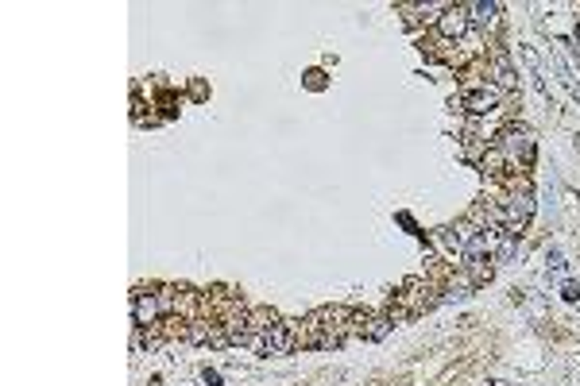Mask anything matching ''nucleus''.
Here are the masks:
<instances>
[{"instance_id": "6e6552de", "label": "nucleus", "mask_w": 580, "mask_h": 386, "mask_svg": "<svg viewBox=\"0 0 580 386\" xmlns=\"http://www.w3.org/2000/svg\"><path fill=\"white\" fill-rule=\"evenodd\" d=\"M495 74H499V85H503V89L514 85V70L507 66V62H499V66H495Z\"/></svg>"}, {"instance_id": "423d86ee", "label": "nucleus", "mask_w": 580, "mask_h": 386, "mask_svg": "<svg viewBox=\"0 0 580 386\" xmlns=\"http://www.w3.org/2000/svg\"><path fill=\"white\" fill-rule=\"evenodd\" d=\"M495 4L492 0H488V4H483V0H476V4H464V16H468V23H492L495 19Z\"/></svg>"}, {"instance_id": "0eeeda50", "label": "nucleus", "mask_w": 580, "mask_h": 386, "mask_svg": "<svg viewBox=\"0 0 580 386\" xmlns=\"http://www.w3.org/2000/svg\"><path fill=\"white\" fill-rule=\"evenodd\" d=\"M483 170H488V174H499V170H503V151H499V147H492V151H488V159H483Z\"/></svg>"}, {"instance_id": "1a4fd4ad", "label": "nucleus", "mask_w": 580, "mask_h": 386, "mask_svg": "<svg viewBox=\"0 0 580 386\" xmlns=\"http://www.w3.org/2000/svg\"><path fill=\"white\" fill-rule=\"evenodd\" d=\"M565 301H572V305L580 301V286H577V282H569V286H565Z\"/></svg>"}, {"instance_id": "39448f33", "label": "nucleus", "mask_w": 580, "mask_h": 386, "mask_svg": "<svg viewBox=\"0 0 580 386\" xmlns=\"http://www.w3.org/2000/svg\"><path fill=\"white\" fill-rule=\"evenodd\" d=\"M464 108H468L472 116L492 112V108H495V93H492V89H472V93H464Z\"/></svg>"}, {"instance_id": "7ed1b4c3", "label": "nucleus", "mask_w": 580, "mask_h": 386, "mask_svg": "<svg viewBox=\"0 0 580 386\" xmlns=\"http://www.w3.org/2000/svg\"><path fill=\"white\" fill-rule=\"evenodd\" d=\"M132 313H136V325H155V317L163 313V301H159V294H139Z\"/></svg>"}, {"instance_id": "f03ea898", "label": "nucleus", "mask_w": 580, "mask_h": 386, "mask_svg": "<svg viewBox=\"0 0 580 386\" xmlns=\"http://www.w3.org/2000/svg\"><path fill=\"white\" fill-rule=\"evenodd\" d=\"M499 151H507L511 159H522V163H534V139L530 132H507Z\"/></svg>"}, {"instance_id": "f257e3e1", "label": "nucleus", "mask_w": 580, "mask_h": 386, "mask_svg": "<svg viewBox=\"0 0 580 386\" xmlns=\"http://www.w3.org/2000/svg\"><path fill=\"white\" fill-rule=\"evenodd\" d=\"M294 344H298V336L290 321H279V325L263 328V336L256 340V347L263 356H286V352H294Z\"/></svg>"}, {"instance_id": "9d476101", "label": "nucleus", "mask_w": 580, "mask_h": 386, "mask_svg": "<svg viewBox=\"0 0 580 386\" xmlns=\"http://www.w3.org/2000/svg\"><path fill=\"white\" fill-rule=\"evenodd\" d=\"M577 43H580V23H577Z\"/></svg>"}, {"instance_id": "20e7f679", "label": "nucleus", "mask_w": 580, "mask_h": 386, "mask_svg": "<svg viewBox=\"0 0 580 386\" xmlns=\"http://www.w3.org/2000/svg\"><path fill=\"white\" fill-rule=\"evenodd\" d=\"M437 28H441L445 39H461L468 31V16H464V8H445V16L437 19Z\"/></svg>"}]
</instances>
